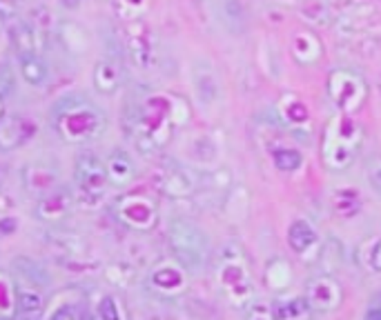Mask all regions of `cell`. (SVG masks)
I'll return each instance as SVG.
<instances>
[{"label":"cell","instance_id":"1","mask_svg":"<svg viewBox=\"0 0 381 320\" xmlns=\"http://www.w3.org/2000/svg\"><path fill=\"white\" fill-rule=\"evenodd\" d=\"M172 247L185 265L198 267L208 256V238L196 225L181 220L172 225Z\"/></svg>","mask_w":381,"mask_h":320},{"label":"cell","instance_id":"2","mask_svg":"<svg viewBox=\"0 0 381 320\" xmlns=\"http://www.w3.org/2000/svg\"><path fill=\"white\" fill-rule=\"evenodd\" d=\"M344 290L330 276H319L308 285V305L314 312H332L341 305Z\"/></svg>","mask_w":381,"mask_h":320},{"label":"cell","instance_id":"3","mask_svg":"<svg viewBox=\"0 0 381 320\" xmlns=\"http://www.w3.org/2000/svg\"><path fill=\"white\" fill-rule=\"evenodd\" d=\"M78 185L90 191V194H101L105 183H108V169H105L96 156H81V163L76 167Z\"/></svg>","mask_w":381,"mask_h":320},{"label":"cell","instance_id":"4","mask_svg":"<svg viewBox=\"0 0 381 320\" xmlns=\"http://www.w3.org/2000/svg\"><path fill=\"white\" fill-rule=\"evenodd\" d=\"M105 169H108V178H112L114 183H127L134 176V165L125 152H114Z\"/></svg>","mask_w":381,"mask_h":320},{"label":"cell","instance_id":"5","mask_svg":"<svg viewBox=\"0 0 381 320\" xmlns=\"http://www.w3.org/2000/svg\"><path fill=\"white\" fill-rule=\"evenodd\" d=\"M290 245L294 251H305L314 242V231L308 222L303 220H296L294 225L290 227V236H288Z\"/></svg>","mask_w":381,"mask_h":320},{"label":"cell","instance_id":"6","mask_svg":"<svg viewBox=\"0 0 381 320\" xmlns=\"http://www.w3.org/2000/svg\"><path fill=\"white\" fill-rule=\"evenodd\" d=\"M274 163L281 169V172H294L296 167L301 165V156L294 152V149H279L274 154Z\"/></svg>","mask_w":381,"mask_h":320},{"label":"cell","instance_id":"7","mask_svg":"<svg viewBox=\"0 0 381 320\" xmlns=\"http://www.w3.org/2000/svg\"><path fill=\"white\" fill-rule=\"evenodd\" d=\"M23 76L31 85H36L45 78V67H42L40 60H36V58H23Z\"/></svg>","mask_w":381,"mask_h":320},{"label":"cell","instance_id":"8","mask_svg":"<svg viewBox=\"0 0 381 320\" xmlns=\"http://www.w3.org/2000/svg\"><path fill=\"white\" fill-rule=\"evenodd\" d=\"M51 320H85V314L76 305H65V307H60L54 316H51Z\"/></svg>","mask_w":381,"mask_h":320},{"label":"cell","instance_id":"9","mask_svg":"<svg viewBox=\"0 0 381 320\" xmlns=\"http://www.w3.org/2000/svg\"><path fill=\"white\" fill-rule=\"evenodd\" d=\"M364 320H381V303H375V305H370V309L366 312Z\"/></svg>","mask_w":381,"mask_h":320},{"label":"cell","instance_id":"10","mask_svg":"<svg viewBox=\"0 0 381 320\" xmlns=\"http://www.w3.org/2000/svg\"><path fill=\"white\" fill-rule=\"evenodd\" d=\"M373 267L377 272H381V242L377 245V249L373 251Z\"/></svg>","mask_w":381,"mask_h":320}]
</instances>
